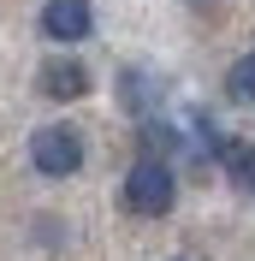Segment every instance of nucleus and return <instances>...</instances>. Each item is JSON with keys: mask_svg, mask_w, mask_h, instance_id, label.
Wrapping results in <instances>:
<instances>
[{"mask_svg": "<svg viewBox=\"0 0 255 261\" xmlns=\"http://www.w3.org/2000/svg\"><path fill=\"white\" fill-rule=\"evenodd\" d=\"M119 101H125L137 119H148V107H155V83H148L143 71H125V77H119Z\"/></svg>", "mask_w": 255, "mask_h": 261, "instance_id": "nucleus-6", "label": "nucleus"}, {"mask_svg": "<svg viewBox=\"0 0 255 261\" xmlns=\"http://www.w3.org/2000/svg\"><path fill=\"white\" fill-rule=\"evenodd\" d=\"M214 161L225 166V178L238 184L243 196H255V143H243V137H225V143H220V154H214Z\"/></svg>", "mask_w": 255, "mask_h": 261, "instance_id": "nucleus-5", "label": "nucleus"}, {"mask_svg": "<svg viewBox=\"0 0 255 261\" xmlns=\"http://www.w3.org/2000/svg\"><path fill=\"white\" fill-rule=\"evenodd\" d=\"M172 196H178V178H172V166L155 161V154H143L125 172V208L143 214V220H160V214L172 208Z\"/></svg>", "mask_w": 255, "mask_h": 261, "instance_id": "nucleus-1", "label": "nucleus"}, {"mask_svg": "<svg viewBox=\"0 0 255 261\" xmlns=\"http://www.w3.org/2000/svg\"><path fill=\"white\" fill-rule=\"evenodd\" d=\"M30 161H36L42 178H71V172L83 166V137L71 125H42L30 137Z\"/></svg>", "mask_w": 255, "mask_h": 261, "instance_id": "nucleus-2", "label": "nucleus"}, {"mask_svg": "<svg viewBox=\"0 0 255 261\" xmlns=\"http://www.w3.org/2000/svg\"><path fill=\"white\" fill-rule=\"evenodd\" d=\"M89 30H95L89 0H48V6H42V36H48V42H83Z\"/></svg>", "mask_w": 255, "mask_h": 261, "instance_id": "nucleus-3", "label": "nucleus"}, {"mask_svg": "<svg viewBox=\"0 0 255 261\" xmlns=\"http://www.w3.org/2000/svg\"><path fill=\"white\" fill-rule=\"evenodd\" d=\"M36 89L48 101H83L89 95V65H78V60H48L42 65V77H36Z\"/></svg>", "mask_w": 255, "mask_h": 261, "instance_id": "nucleus-4", "label": "nucleus"}, {"mask_svg": "<svg viewBox=\"0 0 255 261\" xmlns=\"http://www.w3.org/2000/svg\"><path fill=\"white\" fill-rule=\"evenodd\" d=\"M225 95L232 101H255V54H243V60L225 71Z\"/></svg>", "mask_w": 255, "mask_h": 261, "instance_id": "nucleus-7", "label": "nucleus"}]
</instances>
